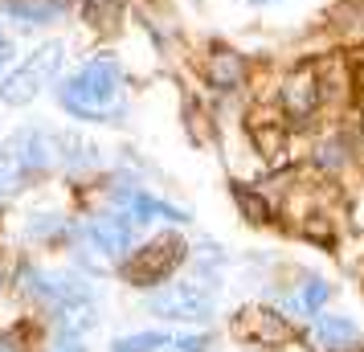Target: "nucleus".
I'll list each match as a JSON object with an SVG mask.
<instances>
[{"label": "nucleus", "instance_id": "obj_11", "mask_svg": "<svg viewBox=\"0 0 364 352\" xmlns=\"http://www.w3.org/2000/svg\"><path fill=\"white\" fill-rule=\"evenodd\" d=\"M315 332H319V340H323V348H331V352H348V348L360 344V328H356L348 316H319Z\"/></svg>", "mask_w": 364, "mask_h": 352}, {"label": "nucleus", "instance_id": "obj_6", "mask_svg": "<svg viewBox=\"0 0 364 352\" xmlns=\"http://www.w3.org/2000/svg\"><path fill=\"white\" fill-rule=\"evenodd\" d=\"M233 332L250 340V344H287V340H295V328L287 324V316L279 311H270V307H250L242 316L233 319Z\"/></svg>", "mask_w": 364, "mask_h": 352}, {"label": "nucleus", "instance_id": "obj_9", "mask_svg": "<svg viewBox=\"0 0 364 352\" xmlns=\"http://www.w3.org/2000/svg\"><path fill=\"white\" fill-rule=\"evenodd\" d=\"M282 102H287V111H291L295 119L311 115L315 102H319V82H315L311 70H299V74L287 78V86H282Z\"/></svg>", "mask_w": 364, "mask_h": 352}, {"label": "nucleus", "instance_id": "obj_1", "mask_svg": "<svg viewBox=\"0 0 364 352\" xmlns=\"http://www.w3.org/2000/svg\"><path fill=\"white\" fill-rule=\"evenodd\" d=\"M58 102L66 115L82 119V123H115V115L123 111V70H119V62L107 53L82 62L70 78H62Z\"/></svg>", "mask_w": 364, "mask_h": 352}, {"label": "nucleus", "instance_id": "obj_19", "mask_svg": "<svg viewBox=\"0 0 364 352\" xmlns=\"http://www.w3.org/2000/svg\"><path fill=\"white\" fill-rule=\"evenodd\" d=\"M172 348H181V352H209V336H181V340H172Z\"/></svg>", "mask_w": 364, "mask_h": 352}, {"label": "nucleus", "instance_id": "obj_13", "mask_svg": "<svg viewBox=\"0 0 364 352\" xmlns=\"http://www.w3.org/2000/svg\"><path fill=\"white\" fill-rule=\"evenodd\" d=\"M29 185V172L21 164V156L13 151V144H0V197H13Z\"/></svg>", "mask_w": 364, "mask_h": 352}, {"label": "nucleus", "instance_id": "obj_15", "mask_svg": "<svg viewBox=\"0 0 364 352\" xmlns=\"http://www.w3.org/2000/svg\"><path fill=\"white\" fill-rule=\"evenodd\" d=\"M331 295V287L323 283V279H307L303 283V291H299V307L307 311V316H319V307H323V299Z\"/></svg>", "mask_w": 364, "mask_h": 352}, {"label": "nucleus", "instance_id": "obj_20", "mask_svg": "<svg viewBox=\"0 0 364 352\" xmlns=\"http://www.w3.org/2000/svg\"><path fill=\"white\" fill-rule=\"evenodd\" d=\"M250 4H274V0H250Z\"/></svg>", "mask_w": 364, "mask_h": 352}, {"label": "nucleus", "instance_id": "obj_21", "mask_svg": "<svg viewBox=\"0 0 364 352\" xmlns=\"http://www.w3.org/2000/svg\"><path fill=\"white\" fill-rule=\"evenodd\" d=\"M0 352H13V348H9V344H4V340H0Z\"/></svg>", "mask_w": 364, "mask_h": 352}, {"label": "nucleus", "instance_id": "obj_18", "mask_svg": "<svg viewBox=\"0 0 364 352\" xmlns=\"http://www.w3.org/2000/svg\"><path fill=\"white\" fill-rule=\"evenodd\" d=\"M50 352H86V348H82V336H78V332H66V328H62V336L53 340V348H50Z\"/></svg>", "mask_w": 364, "mask_h": 352}, {"label": "nucleus", "instance_id": "obj_10", "mask_svg": "<svg viewBox=\"0 0 364 352\" xmlns=\"http://www.w3.org/2000/svg\"><path fill=\"white\" fill-rule=\"evenodd\" d=\"M119 201L127 205V213H132L135 221H156V218H164V221H188V213H184V209L156 201V197L139 193V188H127V193H119Z\"/></svg>", "mask_w": 364, "mask_h": 352}, {"label": "nucleus", "instance_id": "obj_7", "mask_svg": "<svg viewBox=\"0 0 364 352\" xmlns=\"http://www.w3.org/2000/svg\"><path fill=\"white\" fill-rule=\"evenodd\" d=\"M135 225H139V221H135L132 213H102V218H95L86 225V238H90L95 250H102L107 258H123L135 242Z\"/></svg>", "mask_w": 364, "mask_h": 352}, {"label": "nucleus", "instance_id": "obj_2", "mask_svg": "<svg viewBox=\"0 0 364 352\" xmlns=\"http://www.w3.org/2000/svg\"><path fill=\"white\" fill-rule=\"evenodd\" d=\"M66 62V46L62 41H46L37 46L25 62H13L4 70V82H0V102L4 107H29V102L58 78V70Z\"/></svg>", "mask_w": 364, "mask_h": 352}, {"label": "nucleus", "instance_id": "obj_14", "mask_svg": "<svg viewBox=\"0 0 364 352\" xmlns=\"http://www.w3.org/2000/svg\"><path fill=\"white\" fill-rule=\"evenodd\" d=\"M160 348H172V336L164 332H139V336H119L111 352H160Z\"/></svg>", "mask_w": 364, "mask_h": 352}, {"label": "nucleus", "instance_id": "obj_5", "mask_svg": "<svg viewBox=\"0 0 364 352\" xmlns=\"http://www.w3.org/2000/svg\"><path fill=\"white\" fill-rule=\"evenodd\" d=\"M9 144H13V151L21 156V164H25V172H29V181L33 176H41V172H50L53 160H58V139H53L46 127H17V132L9 135Z\"/></svg>", "mask_w": 364, "mask_h": 352}, {"label": "nucleus", "instance_id": "obj_16", "mask_svg": "<svg viewBox=\"0 0 364 352\" xmlns=\"http://www.w3.org/2000/svg\"><path fill=\"white\" fill-rule=\"evenodd\" d=\"M233 197L242 201V209L250 213V221H266V218H270V209H266V201H258L254 193H246V188H233Z\"/></svg>", "mask_w": 364, "mask_h": 352}, {"label": "nucleus", "instance_id": "obj_17", "mask_svg": "<svg viewBox=\"0 0 364 352\" xmlns=\"http://www.w3.org/2000/svg\"><path fill=\"white\" fill-rule=\"evenodd\" d=\"M13 62H17V41H13V37H9V29L0 25V74L13 66Z\"/></svg>", "mask_w": 364, "mask_h": 352}, {"label": "nucleus", "instance_id": "obj_12", "mask_svg": "<svg viewBox=\"0 0 364 352\" xmlns=\"http://www.w3.org/2000/svg\"><path fill=\"white\" fill-rule=\"evenodd\" d=\"M205 74H209V82H213L217 90H233V86L242 82V58L230 53V50H217L213 58H209Z\"/></svg>", "mask_w": 364, "mask_h": 352}, {"label": "nucleus", "instance_id": "obj_4", "mask_svg": "<svg viewBox=\"0 0 364 352\" xmlns=\"http://www.w3.org/2000/svg\"><path fill=\"white\" fill-rule=\"evenodd\" d=\"M148 311L160 319H176V324H209L217 299L213 287L205 283H168L156 295H148Z\"/></svg>", "mask_w": 364, "mask_h": 352}, {"label": "nucleus", "instance_id": "obj_3", "mask_svg": "<svg viewBox=\"0 0 364 352\" xmlns=\"http://www.w3.org/2000/svg\"><path fill=\"white\" fill-rule=\"evenodd\" d=\"M184 258H188L184 238L160 234V238H151L148 246H139V250L127 254V262H123V279H127L132 287H160L172 270L181 267Z\"/></svg>", "mask_w": 364, "mask_h": 352}, {"label": "nucleus", "instance_id": "obj_8", "mask_svg": "<svg viewBox=\"0 0 364 352\" xmlns=\"http://www.w3.org/2000/svg\"><path fill=\"white\" fill-rule=\"evenodd\" d=\"M0 13L9 21H17L21 29H41V25L58 21L62 0H0Z\"/></svg>", "mask_w": 364, "mask_h": 352}]
</instances>
